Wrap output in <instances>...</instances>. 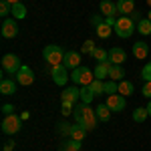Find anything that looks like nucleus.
I'll return each instance as SVG.
<instances>
[{
    "mask_svg": "<svg viewBox=\"0 0 151 151\" xmlns=\"http://www.w3.org/2000/svg\"><path fill=\"white\" fill-rule=\"evenodd\" d=\"M73 115H75V119H77V123H79V125H83L87 131H91V129L97 127L99 117H97V111H95V109H91V105L77 103V105H75Z\"/></svg>",
    "mask_w": 151,
    "mask_h": 151,
    "instance_id": "f257e3e1",
    "label": "nucleus"
},
{
    "mask_svg": "<svg viewBox=\"0 0 151 151\" xmlns=\"http://www.w3.org/2000/svg\"><path fill=\"white\" fill-rule=\"evenodd\" d=\"M113 30H115L117 36H121V38H129V36L137 30V24L131 20V16H119Z\"/></svg>",
    "mask_w": 151,
    "mask_h": 151,
    "instance_id": "f03ea898",
    "label": "nucleus"
},
{
    "mask_svg": "<svg viewBox=\"0 0 151 151\" xmlns=\"http://www.w3.org/2000/svg\"><path fill=\"white\" fill-rule=\"evenodd\" d=\"M42 57L48 63V67H57V65H63V58H65V50L57 45H47L45 50H42Z\"/></svg>",
    "mask_w": 151,
    "mask_h": 151,
    "instance_id": "7ed1b4c3",
    "label": "nucleus"
},
{
    "mask_svg": "<svg viewBox=\"0 0 151 151\" xmlns=\"http://www.w3.org/2000/svg\"><path fill=\"white\" fill-rule=\"evenodd\" d=\"M2 133L4 135H14V133H18L20 129H22V117L18 115H6L2 119Z\"/></svg>",
    "mask_w": 151,
    "mask_h": 151,
    "instance_id": "20e7f679",
    "label": "nucleus"
},
{
    "mask_svg": "<svg viewBox=\"0 0 151 151\" xmlns=\"http://www.w3.org/2000/svg\"><path fill=\"white\" fill-rule=\"evenodd\" d=\"M70 81L75 83V85H79V87H87V85H91L95 79H93V73H91V69H87V67H79V69L73 70Z\"/></svg>",
    "mask_w": 151,
    "mask_h": 151,
    "instance_id": "39448f33",
    "label": "nucleus"
},
{
    "mask_svg": "<svg viewBox=\"0 0 151 151\" xmlns=\"http://www.w3.org/2000/svg\"><path fill=\"white\" fill-rule=\"evenodd\" d=\"M20 58H18V55H12V52H8V55H4L2 57V69H4V73H8V75H16L18 70H20Z\"/></svg>",
    "mask_w": 151,
    "mask_h": 151,
    "instance_id": "423d86ee",
    "label": "nucleus"
},
{
    "mask_svg": "<svg viewBox=\"0 0 151 151\" xmlns=\"http://www.w3.org/2000/svg\"><path fill=\"white\" fill-rule=\"evenodd\" d=\"M67 67L65 65H57V67H50V77H52V81H55V85H58V87H65L67 85V81L70 79V75L67 73Z\"/></svg>",
    "mask_w": 151,
    "mask_h": 151,
    "instance_id": "0eeeda50",
    "label": "nucleus"
},
{
    "mask_svg": "<svg viewBox=\"0 0 151 151\" xmlns=\"http://www.w3.org/2000/svg\"><path fill=\"white\" fill-rule=\"evenodd\" d=\"M14 77H16V83H18V85L28 87V85H32V83H35V70L30 69V67H26V65H22L20 70H18Z\"/></svg>",
    "mask_w": 151,
    "mask_h": 151,
    "instance_id": "6e6552de",
    "label": "nucleus"
},
{
    "mask_svg": "<svg viewBox=\"0 0 151 151\" xmlns=\"http://www.w3.org/2000/svg\"><path fill=\"white\" fill-rule=\"evenodd\" d=\"M79 99H81V89H77V85H75V87H65L63 93H60V103L77 105Z\"/></svg>",
    "mask_w": 151,
    "mask_h": 151,
    "instance_id": "1a4fd4ad",
    "label": "nucleus"
},
{
    "mask_svg": "<svg viewBox=\"0 0 151 151\" xmlns=\"http://www.w3.org/2000/svg\"><path fill=\"white\" fill-rule=\"evenodd\" d=\"M2 36L4 38H14V36L18 35V24H16V18H4V22H2Z\"/></svg>",
    "mask_w": 151,
    "mask_h": 151,
    "instance_id": "9d476101",
    "label": "nucleus"
},
{
    "mask_svg": "<svg viewBox=\"0 0 151 151\" xmlns=\"http://www.w3.org/2000/svg\"><path fill=\"white\" fill-rule=\"evenodd\" d=\"M63 65L67 67V69H79L81 67V55L79 52H75V50H67L65 52V58H63Z\"/></svg>",
    "mask_w": 151,
    "mask_h": 151,
    "instance_id": "9b49d317",
    "label": "nucleus"
},
{
    "mask_svg": "<svg viewBox=\"0 0 151 151\" xmlns=\"http://www.w3.org/2000/svg\"><path fill=\"white\" fill-rule=\"evenodd\" d=\"M107 107L111 109V111H115V113H119V111H123L125 109V97L123 95H109V99H107Z\"/></svg>",
    "mask_w": 151,
    "mask_h": 151,
    "instance_id": "f8f14e48",
    "label": "nucleus"
},
{
    "mask_svg": "<svg viewBox=\"0 0 151 151\" xmlns=\"http://www.w3.org/2000/svg\"><path fill=\"white\" fill-rule=\"evenodd\" d=\"M111 60H103V63H97V67H95V79H99V81H105L107 77H109V69H111Z\"/></svg>",
    "mask_w": 151,
    "mask_h": 151,
    "instance_id": "ddd939ff",
    "label": "nucleus"
},
{
    "mask_svg": "<svg viewBox=\"0 0 151 151\" xmlns=\"http://www.w3.org/2000/svg\"><path fill=\"white\" fill-rule=\"evenodd\" d=\"M109 60L113 63V65H123L125 60H127V55H125V50L119 47H113L109 50Z\"/></svg>",
    "mask_w": 151,
    "mask_h": 151,
    "instance_id": "4468645a",
    "label": "nucleus"
},
{
    "mask_svg": "<svg viewBox=\"0 0 151 151\" xmlns=\"http://www.w3.org/2000/svg\"><path fill=\"white\" fill-rule=\"evenodd\" d=\"M147 55H149V45L147 42H135L133 45V57L139 58V60H145L147 58Z\"/></svg>",
    "mask_w": 151,
    "mask_h": 151,
    "instance_id": "2eb2a0df",
    "label": "nucleus"
},
{
    "mask_svg": "<svg viewBox=\"0 0 151 151\" xmlns=\"http://www.w3.org/2000/svg\"><path fill=\"white\" fill-rule=\"evenodd\" d=\"M117 10L123 16H129L131 12H135V0H119L117 2Z\"/></svg>",
    "mask_w": 151,
    "mask_h": 151,
    "instance_id": "dca6fc26",
    "label": "nucleus"
},
{
    "mask_svg": "<svg viewBox=\"0 0 151 151\" xmlns=\"http://www.w3.org/2000/svg\"><path fill=\"white\" fill-rule=\"evenodd\" d=\"M99 8H101V14L103 16H115L117 12V4H113L111 0H101V4H99Z\"/></svg>",
    "mask_w": 151,
    "mask_h": 151,
    "instance_id": "f3484780",
    "label": "nucleus"
},
{
    "mask_svg": "<svg viewBox=\"0 0 151 151\" xmlns=\"http://www.w3.org/2000/svg\"><path fill=\"white\" fill-rule=\"evenodd\" d=\"M16 85L18 83L12 81V79H2L0 81V93L2 95H14L16 93Z\"/></svg>",
    "mask_w": 151,
    "mask_h": 151,
    "instance_id": "a211bd4d",
    "label": "nucleus"
},
{
    "mask_svg": "<svg viewBox=\"0 0 151 151\" xmlns=\"http://www.w3.org/2000/svg\"><path fill=\"white\" fill-rule=\"evenodd\" d=\"M123 77H125V70L121 65H111V69H109V79L111 81H123Z\"/></svg>",
    "mask_w": 151,
    "mask_h": 151,
    "instance_id": "6ab92c4d",
    "label": "nucleus"
},
{
    "mask_svg": "<svg viewBox=\"0 0 151 151\" xmlns=\"http://www.w3.org/2000/svg\"><path fill=\"white\" fill-rule=\"evenodd\" d=\"M85 135H87V129L83 127V125H79V123H75L73 129H70V139L83 141V139H85Z\"/></svg>",
    "mask_w": 151,
    "mask_h": 151,
    "instance_id": "aec40b11",
    "label": "nucleus"
},
{
    "mask_svg": "<svg viewBox=\"0 0 151 151\" xmlns=\"http://www.w3.org/2000/svg\"><path fill=\"white\" fill-rule=\"evenodd\" d=\"M135 91V87H133V83L131 81H119V95H123V97H129V95H133Z\"/></svg>",
    "mask_w": 151,
    "mask_h": 151,
    "instance_id": "412c9836",
    "label": "nucleus"
},
{
    "mask_svg": "<svg viewBox=\"0 0 151 151\" xmlns=\"http://www.w3.org/2000/svg\"><path fill=\"white\" fill-rule=\"evenodd\" d=\"M12 18H16V20H22V18H26V6H24L22 2L12 4Z\"/></svg>",
    "mask_w": 151,
    "mask_h": 151,
    "instance_id": "4be33fe9",
    "label": "nucleus"
},
{
    "mask_svg": "<svg viewBox=\"0 0 151 151\" xmlns=\"http://www.w3.org/2000/svg\"><path fill=\"white\" fill-rule=\"evenodd\" d=\"M137 32L143 36H149L151 35V20L149 18H141L139 22H137Z\"/></svg>",
    "mask_w": 151,
    "mask_h": 151,
    "instance_id": "5701e85b",
    "label": "nucleus"
},
{
    "mask_svg": "<svg viewBox=\"0 0 151 151\" xmlns=\"http://www.w3.org/2000/svg\"><path fill=\"white\" fill-rule=\"evenodd\" d=\"M95 111H97V117H99V121H109V117H111V109L107 107V103L97 105V107H95Z\"/></svg>",
    "mask_w": 151,
    "mask_h": 151,
    "instance_id": "b1692460",
    "label": "nucleus"
},
{
    "mask_svg": "<svg viewBox=\"0 0 151 151\" xmlns=\"http://www.w3.org/2000/svg\"><path fill=\"white\" fill-rule=\"evenodd\" d=\"M81 147H83V143L81 141H75V139L60 143V151H81Z\"/></svg>",
    "mask_w": 151,
    "mask_h": 151,
    "instance_id": "393cba45",
    "label": "nucleus"
},
{
    "mask_svg": "<svg viewBox=\"0 0 151 151\" xmlns=\"http://www.w3.org/2000/svg\"><path fill=\"white\" fill-rule=\"evenodd\" d=\"M147 117H149V111H147V107H137V109L133 111V121H135V123H143Z\"/></svg>",
    "mask_w": 151,
    "mask_h": 151,
    "instance_id": "a878e982",
    "label": "nucleus"
},
{
    "mask_svg": "<svg viewBox=\"0 0 151 151\" xmlns=\"http://www.w3.org/2000/svg\"><path fill=\"white\" fill-rule=\"evenodd\" d=\"M95 30H97V36L99 38H109L111 36V32H113V28L109 26V24H99V26H95Z\"/></svg>",
    "mask_w": 151,
    "mask_h": 151,
    "instance_id": "bb28decb",
    "label": "nucleus"
},
{
    "mask_svg": "<svg viewBox=\"0 0 151 151\" xmlns=\"http://www.w3.org/2000/svg\"><path fill=\"white\" fill-rule=\"evenodd\" d=\"M89 87H91V91H93L95 97H99V95H103V93H105V81H99V79H95V81L91 83Z\"/></svg>",
    "mask_w": 151,
    "mask_h": 151,
    "instance_id": "cd10ccee",
    "label": "nucleus"
},
{
    "mask_svg": "<svg viewBox=\"0 0 151 151\" xmlns=\"http://www.w3.org/2000/svg\"><path fill=\"white\" fill-rule=\"evenodd\" d=\"M91 57L95 58V60H99V63H103V60H109V52L105 50V48H101V47H97L91 52Z\"/></svg>",
    "mask_w": 151,
    "mask_h": 151,
    "instance_id": "c85d7f7f",
    "label": "nucleus"
},
{
    "mask_svg": "<svg viewBox=\"0 0 151 151\" xmlns=\"http://www.w3.org/2000/svg\"><path fill=\"white\" fill-rule=\"evenodd\" d=\"M93 91H91V87H89V85H87V87H81V103H91V101H93Z\"/></svg>",
    "mask_w": 151,
    "mask_h": 151,
    "instance_id": "c756f323",
    "label": "nucleus"
},
{
    "mask_svg": "<svg viewBox=\"0 0 151 151\" xmlns=\"http://www.w3.org/2000/svg\"><path fill=\"white\" fill-rule=\"evenodd\" d=\"M105 93H107V95L119 93V83H117V81H107V83H105Z\"/></svg>",
    "mask_w": 151,
    "mask_h": 151,
    "instance_id": "7c9ffc66",
    "label": "nucleus"
},
{
    "mask_svg": "<svg viewBox=\"0 0 151 151\" xmlns=\"http://www.w3.org/2000/svg\"><path fill=\"white\" fill-rule=\"evenodd\" d=\"M70 129H73V125H69V123H58V127H57V131L63 135V137H70Z\"/></svg>",
    "mask_w": 151,
    "mask_h": 151,
    "instance_id": "2f4dec72",
    "label": "nucleus"
},
{
    "mask_svg": "<svg viewBox=\"0 0 151 151\" xmlns=\"http://www.w3.org/2000/svg\"><path fill=\"white\" fill-rule=\"evenodd\" d=\"M10 12H12V4H8L6 0H2V2H0V16H4V18H6Z\"/></svg>",
    "mask_w": 151,
    "mask_h": 151,
    "instance_id": "473e14b6",
    "label": "nucleus"
},
{
    "mask_svg": "<svg viewBox=\"0 0 151 151\" xmlns=\"http://www.w3.org/2000/svg\"><path fill=\"white\" fill-rule=\"evenodd\" d=\"M95 48H97V47H95V42H93V40H91V38H89V40H85V42H83L81 50H83V52H85V55H91V52H93Z\"/></svg>",
    "mask_w": 151,
    "mask_h": 151,
    "instance_id": "72a5a7b5",
    "label": "nucleus"
},
{
    "mask_svg": "<svg viewBox=\"0 0 151 151\" xmlns=\"http://www.w3.org/2000/svg\"><path fill=\"white\" fill-rule=\"evenodd\" d=\"M141 79L147 83V81H151V63H147L143 69H141Z\"/></svg>",
    "mask_w": 151,
    "mask_h": 151,
    "instance_id": "f704fd0d",
    "label": "nucleus"
},
{
    "mask_svg": "<svg viewBox=\"0 0 151 151\" xmlns=\"http://www.w3.org/2000/svg\"><path fill=\"white\" fill-rule=\"evenodd\" d=\"M141 95H143V97H147V99H151V81H147L145 85H143V89H141Z\"/></svg>",
    "mask_w": 151,
    "mask_h": 151,
    "instance_id": "c9c22d12",
    "label": "nucleus"
},
{
    "mask_svg": "<svg viewBox=\"0 0 151 151\" xmlns=\"http://www.w3.org/2000/svg\"><path fill=\"white\" fill-rule=\"evenodd\" d=\"M2 113H4V117H6V115H14V105L4 103V105H2Z\"/></svg>",
    "mask_w": 151,
    "mask_h": 151,
    "instance_id": "e433bc0d",
    "label": "nucleus"
},
{
    "mask_svg": "<svg viewBox=\"0 0 151 151\" xmlns=\"http://www.w3.org/2000/svg\"><path fill=\"white\" fill-rule=\"evenodd\" d=\"M60 105H63V109H60V111H63V115H65V117L73 113V107H75L73 103H60Z\"/></svg>",
    "mask_w": 151,
    "mask_h": 151,
    "instance_id": "4c0bfd02",
    "label": "nucleus"
},
{
    "mask_svg": "<svg viewBox=\"0 0 151 151\" xmlns=\"http://www.w3.org/2000/svg\"><path fill=\"white\" fill-rule=\"evenodd\" d=\"M105 24H109L111 28H115V24H117V16H105Z\"/></svg>",
    "mask_w": 151,
    "mask_h": 151,
    "instance_id": "58836bf2",
    "label": "nucleus"
},
{
    "mask_svg": "<svg viewBox=\"0 0 151 151\" xmlns=\"http://www.w3.org/2000/svg\"><path fill=\"white\" fill-rule=\"evenodd\" d=\"M105 20L99 16V14H95V16H91V24H95V26H99V24H103Z\"/></svg>",
    "mask_w": 151,
    "mask_h": 151,
    "instance_id": "ea45409f",
    "label": "nucleus"
},
{
    "mask_svg": "<svg viewBox=\"0 0 151 151\" xmlns=\"http://www.w3.org/2000/svg\"><path fill=\"white\" fill-rule=\"evenodd\" d=\"M129 16H131V20H133V22H135V24H137V22H139V20H141V18H139V12H131Z\"/></svg>",
    "mask_w": 151,
    "mask_h": 151,
    "instance_id": "a19ab883",
    "label": "nucleus"
},
{
    "mask_svg": "<svg viewBox=\"0 0 151 151\" xmlns=\"http://www.w3.org/2000/svg\"><path fill=\"white\" fill-rule=\"evenodd\" d=\"M14 149V141H8V143H4V151H12Z\"/></svg>",
    "mask_w": 151,
    "mask_h": 151,
    "instance_id": "79ce46f5",
    "label": "nucleus"
},
{
    "mask_svg": "<svg viewBox=\"0 0 151 151\" xmlns=\"http://www.w3.org/2000/svg\"><path fill=\"white\" fill-rule=\"evenodd\" d=\"M8 4H18V2H22V0H6Z\"/></svg>",
    "mask_w": 151,
    "mask_h": 151,
    "instance_id": "37998d69",
    "label": "nucleus"
},
{
    "mask_svg": "<svg viewBox=\"0 0 151 151\" xmlns=\"http://www.w3.org/2000/svg\"><path fill=\"white\" fill-rule=\"evenodd\" d=\"M147 111H149V117H151V99H149V103H147Z\"/></svg>",
    "mask_w": 151,
    "mask_h": 151,
    "instance_id": "c03bdc74",
    "label": "nucleus"
},
{
    "mask_svg": "<svg viewBox=\"0 0 151 151\" xmlns=\"http://www.w3.org/2000/svg\"><path fill=\"white\" fill-rule=\"evenodd\" d=\"M147 18H149V20H151V10H149V14H147Z\"/></svg>",
    "mask_w": 151,
    "mask_h": 151,
    "instance_id": "a18cd8bd",
    "label": "nucleus"
},
{
    "mask_svg": "<svg viewBox=\"0 0 151 151\" xmlns=\"http://www.w3.org/2000/svg\"><path fill=\"white\" fill-rule=\"evenodd\" d=\"M145 2H147V4H149V6H151V0H145Z\"/></svg>",
    "mask_w": 151,
    "mask_h": 151,
    "instance_id": "49530a36",
    "label": "nucleus"
}]
</instances>
